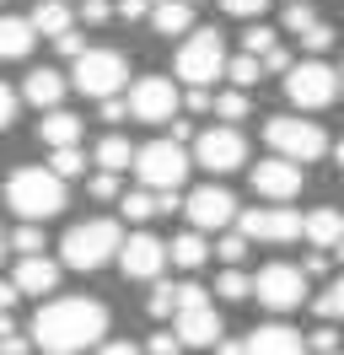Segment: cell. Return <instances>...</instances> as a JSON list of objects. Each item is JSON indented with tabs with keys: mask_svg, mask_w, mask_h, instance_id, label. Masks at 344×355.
<instances>
[{
	"mask_svg": "<svg viewBox=\"0 0 344 355\" xmlns=\"http://www.w3.org/2000/svg\"><path fill=\"white\" fill-rule=\"evenodd\" d=\"M33 345L49 355H81L92 345H108V307L92 296H54L49 307H38L33 318Z\"/></svg>",
	"mask_w": 344,
	"mask_h": 355,
	"instance_id": "obj_1",
	"label": "cell"
},
{
	"mask_svg": "<svg viewBox=\"0 0 344 355\" xmlns=\"http://www.w3.org/2000/svg\"><path fill=\"white\" fill-rule=\"evenodd\" d=\"M64 178L54 167H17V173L6 178V205L17 210L22 221H49V216H60L64 210Z\"/></svg>",
	"mask_w": 344,
	"mask_h": 355,
	"instance_id": "obj_2",
	"label": "cell"
},
{
	"mask_svg": "<svg viewBox=\"0 0 344 355\" xmlns=\"http://www.w3.org/2000/svg\"><path fill=\"white\" fill-rule=\"evenodd\" d=\"M124 253V232H119V221H108V216H97V221H81L64 232L60 243V264L64 269H81V275H92V269L113 264Z\"/></svg>",
	"mask_w": 344,
	"mask_h": 355,
	"instance_id": "obj_3",
	"label": "cell"
},
{
	"mask_svg": "<svg viewBox=\"0 0 344 355\" xmlns=\"http://www.w3.org/2000/svg\"><path fill=\"white\" fill-rule=\"evenodd\" d=\"M178 339L189 345V350H210V345H221V312L210 307V296H205V286L199 280H189V286H178Z\"/></svg>",
	"mask_w": 344,
	"mask_h": 355,
	"instance_id": "obj_4",
	"label": "cell"
},
{
	"mask_svg": "<svg viewBox=\"0 0 344 355\" xmlns=\"http://www.w3.org/2000/svg\"><path fill=\"white\" fill-rule=\"evenodd\" d=\"M124 76H129V60L119 54V49H86L81 60H76V70H70L76 92L97 97V103L119 97V92H124Z\"/></svg>",
	"mask_w": 344,
	"mask_h": 355,
	"instance_id": "obj_5",
	"label": "cell"
},
{
	"mask_svg": "<svg viewBox=\"0 0 344 355\" xmlns=\"http://www.w3.org/2000/svg\"><path fill=\"white\" fill-rule=\"evenodd\" d=\"M264 140H269L275 156H285V162H318V156L328 151L322 124H318V119H296V113L269 119V124H264Z\"/></svg>",
	"mask_w": 344,
	"mask_h": 355,
	"instance_id": "obj_6",
	"label": "cell"
},
{
	"mask_svg": "<svg viewBox=\"0 0 344 355\" xmlns=\"http://www.w3.org/2000/svg\"><path fill=\"white\" fill-rule=\"evenodd\" d=\"M226 44H221V33L215 27H199V33H189L183 38V49H178V76L189 81V87H210L215 76H226Z\"/></svg>",
	"mask_w": 344,
	"mask_h": 355,
	"instance_id": "obj_7",
	"label": "cell"
},
{
	"mask_svg": "<svg viewBox=\"0 0 344 355\" xmlns=\"http://www.w3.org/2000/svg\"><path fill=\"white\" fill-rule=\"evenodd\" d=\"M135 173H140L146 189L172 194V189H183V178H189V151H183L178 140H150V146H140V156H135Z\"/></svg>",
	"mask_w": 344,
	"mask_h": 355,
	"instance_id": "obj_8",
	"label": "cell"
},
{
	"mask_svg": "<svg viewBox=\"0 0 344 355\" xmlns=\"http://www.w3.org/2000/svg\"><path fill=\"white\" fill-rule=\"evenodd\" d=\"M339 70H328L322 60H301L291 76H285V103H296V108H328L334 97H339Z\"/></svg>",
	"mask_w": 344,
	"mask_h": 355,
	"instance_id": "obj_9",
	"label": "cell"
},
{
	"mask_svg": "<svg viewBox=\"0 0 344 355\" xmlns=\"http://www.w3.org/2000/svg\"><path fill=\"white\" fill-rule=\"evenodd\" d=\"M237 232H242L248 243H296V237H307V216H296L291 205L242 210V216H237Z\"/></svg>",
	"mask_w": 344,
	"mask_h": 355,
	"instance_id": "obj_10",
	"label": "cell"
},
{
	"mask_svg": "<svg viewBox=\"0 0 344 355\" xmlns=\"http://www.w3.org/2000/svg\"><path fill=\"white\" fill-rule=\"evenodd\" d=\"M258 302L269 312H296L307 302V269L301 264H264L258 269Z\"/></svg>",
	"mask_w": 344,
	"mask_h": 355,
	"instance_id": "obj_11",
	"label": "cell"
},
{
	"mask_svg": "<svg viewBox=\"0 0 344 355\" xmlns=\"http://www.w3.org/2000/svg\"><path fill=\"white\" fill-rule=\"evenodd\" d=\"M183 216H189L194 232H226V226H237V194L232 189H215V183H205V189H194L189 200H183Z\"/></svg>",
	"mask_w": 344,
	"mask_h": 355,
	"instance_id": "obj_12",
	"label": "cell"
},
{
	"mask_svg": "<svg viewBox=\"0 0 344 355\" xmlns=\"http://www.w3.org/2000/svg\"><path fill=\"white\" fill-rule=\"evenodd\" d=\"M178 108H183V97H178V87H172L167 76H140L129 87V113L146 119V124H172Z\"/></svg>",
	"mask_w": 344,
	"mask_h": 355,
	"instance_id": "obj_13",
	"label": "cell"
},
{
	"mask_svg": "<svg viewBox=\"0 0 344 355\" xmlns=\"http://www.w3.org/2000/svg\"><path fill=\"white\" fill-rule=\"evenodd\" d=\"M194 156H199V167H210V173H237L242 162H248V140L237 135V124H215L194 140Z\"/></svg>",
	"mask_w": 344,
	"mask_h": 355,
	"instance_id": "obj_14",
	"label": "cell"
},
{
	"mask_svg": "<svg viewBox=\"0 0 344 355\" xmlns=\"http://www.w3.org/2000/svg\"><path fill=\"white\" fill-rule=\"evenodd\" d=\"M253 189L275 205H291L301 194V162H285V156H269L253 167Z\"/></svg>",
	"mask_w": 344,
	"mask_h": 355,
	"instance_id": "obj_15",
	"label": "cell"
},
{
	"mask_svg": "<svg viewBox=\"0 0 344 355\" xmlns=\"http://www.w3.org/2000/svg\"><path fill=\"white\" fill-rule=\"evenodd\" d=\"M162 264H167V248L156 243L150 232H135V237H124L119 269H124L129 280H156V275H162Z\"/></svg>",
	"mask_w": 344,
	"mask_h": 355,
	"instance_id": "obj_16",
	"label": "cell"
},
{
	"mask_svg": "<svg viewBox=\"0 0 344 355\" xmlns=\"http://www.w3.org/2000/svg\"><path fill=\"white\" fill-rule=\"evenodd\" d=\"M307 350L312 345L296 329H285V323H264V329L248 334V355H307Z\"/></svg>",
	"mask_w": 344,
	"mask_h": 355,
	"instance_id": "obj_17",
	"label": "cell"
},
{
	"mask_svg": "<svg viewBox=\"0 0 344 355\" xmlns=\"http://www.w3.org/2000/svg\"><path fill=\"white\" fill-rule=\"evenodd\" d=\"M11 280H17L22 296H54V286H60V264L54 259H22L17 269H11Z\"/></svg>",
	"mask_w": 344,
	"mask_h": 355,
	"instance_id": "obj_18",
	"label": "cell"
},
{
	"mask_svg": "<svg viewBox=\"0 0 344 355\" xmlns=\"http://www.w3.org/2000/svg\"><path fill=\"white\" fill-rule=\"evenodd\" d=\"M38 44L33 17H0V60H27Z\"/></svg>",
	"mask_w": 344,
	"mask_h": 355,
	"instance_id": "obj_19",
	"label": "cell"
},
{
	"mask_svg": "<svg viewBox=\"0 0 344 355\" xmlns=\"http://www.w3.org/2000/svg\"><path fill=\"white\" fill-rule=\"evenodd\" d=\"M22 97H27L33 108L54 113V108H60V97H64V76H60V70H49V65H38L27 81H22Z\"/></svg>",
	"mask_w": 344,
	"mask_h": 355,
	"instance_id": "obj_20",
	"label": "cell"
},
{
	"mask_svg": "<svg viewBox=\"0 0 344 355\" xmlns=\"http://www.w3.org/2000/svg\"><path fill=\"white\" fill-rule=\"evenodd\" d=\"M38 140L49 146V151H64V146H81V119H76V113H64V108L43 113V124H38Z\"/></svg>",
	"mask_w": 344,
	"mask_h": 355,
	"instance_id": "obj_21",
	"label": "cell"
},
{
	"mask_svg": "<svg viewBox=\"0 0 344 355\" xmlns=\"http://www.w3.org/2000/svg\"><path fill=\"white\" fill-rule=\"evenodd\" d=\"M307 243L322 248V253L344 243V216L334 210V205H322V210H312V216H307Z\"/></svg>",
	"mask_w": 344,
	"mask_h": 355,
	"instance_id": "obj_22",
	"label": "cell"
},
{
	"mask_svg": "<svg viewBox=\"0 0 344 355\" xmlns=\"http://www.w3.org/2000/svg\"><path fill=\"white\" fill-rule=\"evenodd\" d=\"M150 22H156V33L178 38V33H194V11H189V0H162L150 11Z\"/></svg>",
	"mask_w": 344,
	"mask_h": 355,
	"instance_id": "obj_23",
	"label": "cell"
},
{
	"mask_svg": "<svg viewBox=\"0 0 344 355\" xmlns=\"http://www.w3.org/2000/svg\"><path fill=\"white\" fill-rule=\"evenodd\" d=\"M33 27H38L43 38H64L70 33V6L64 0H38L33 6Z\"/></svg>",
	"mask_w": 344,
	"mask_h": 355,
	"instance_id": "obj_24",
	"label": "cell"
},
{
	"mask_svg": "<svg viewBox=\"0 0 344 355\" xmlns=\"http://www.w3.org/2000/svg\"><path fill=\"white\" fill-rule=\"evenodd\" d=\"M135 146H129L124 135H103V146H97V167L103 173H124V167H135Z\"/></svg>",
	"mask_w": 344,
	"mask_h": 355,
	"instance_id": "obj_25",
	"label": "cell"
},
{
	"mask_svg": "<svg viewBox=\"0 0 344 355\" xmlns=\"http://www.w3.org/2000/svg\"><path fill=\"white\" fill-rule=\"evenodd\" d=\"M119 210H124V221H150L156 210H162V194L156 189H124V200H119Z\"/></svg>",
	"mask_w": 344,
	"mask_h": 355,
	"instance_id": "obj_26",
	"label": "cell"
},
{
	"mask_svg": "<svg viewBox=\"0 0 344 355\" xmlns=\"http://www.w3.org/2000/svg\"><path fill=\"white\" fill-rule=\"evenodd\" d=\"M210 259V243H205V232H183L178 243H172V264L178 269H199Z\"/></svg>",
	"mask_w": 344,
	"mask_h": 355,
	"instance_id": "obj_27",
	"label": "cell"
},
{
	"mask_svg": "<svg viewBox=\"0 0 344 355\" xmlns=\"http://www.w3.org/2000/svg\"><path fill=\"white\" fill-rule=\"evenodd\" d=\"M215 291H221L226 302H242V296L258 291V275H248V269H221V275H215Z\"/></svg>",
	"mask_w": 344,
	"mask_h": 355,
	"instance_id": "obj_28",
	"label": "cell"
},
{
	"mask_svg": "<svg viewBox=\"0 0 344 355\" xmlns=\"http://www.w3.org/2000/svg\"><path fill=\"white\" fill-rule=\"evenodd\" d=\"M312 312H318L322 323H344V275H334V286L312 302Z\"/></svg>",
	"mask_w": 344,
	"mask_h": 355,
	"instance_id": "obj_29",
	"label": "cell"
},
{
	"mask_svg": "<svg viewBox=\"0 0 344 355\" xmlns=\"http://www.w3.org/2000/svg\"><path fill=\"white\" fill-rule=\"evenodd\" d=\"M226 76L237 81V92H248V87H258V76H264V60H258V54H237L232 65H226Z\"/></svg>",
	"mask_w": 344,
	"mask_h": 355,
	"instance_id": "obj_30",
	"label": "cell"
},
{
	"mask_svg": "<svg viewBox=\"0 0 344 355\" xmlns=\"http://www.w3.org/2000/svg\"><path fill=\"white\" fill-rule=\"evenodd\" d=\"M280 49V38H275V27H248V33H242V54H258V60H269V54H275Z\"/></svg>",
	"mask_w": 344,
	"mask_h": 355,
	"instance_id": "obj_31",
	"label": "cell"
},
{
	"mask_svg": "<svg viewBox=\"0 0 344 355\" xmlns=\"http://www.w3.org/2000/svg\"><path fill=\"white\" fill-rule=\"evenodd\" d=\"M242 253H248V237H242V232H226V237L215 243V259L226 269H242Z\"/></svg>",
	"mask_w": 344,
	"mask_h": 355,
	"instance_id": "obj_32",
	"label": "cell"
},
{
	"mask_svg": "<svg viewBox=\"0 0 344 355\" xmlns=\"http://www.w3.org/2000/svg\"><path fill=\"white\" fill-rule=\"evenodd\" d=\"M11 248H17L22 259H38V253H43V232L33 221H22L17 232H11Z\"/></svg>",
	"mask_w": 344,
	"mask_h": 355,
	"instance_id": "obj_33",
	"label": "cell"
},
{
	"mask_svg": "<svg viewBox=\"0 0 344 355\" xmlns=\"http://www.w3.org/2000/svg\"><path fill=\"white\" fill-rule=\"evenodd\" d=\"M312 27H318V11H312L307 0H301V6H285V33H296V38H307Z\"/></svg>",
	"mask_w": 344,
	"mask_h": 355,
	"instance_id": "obj_34",
	"label": "cell"
},
{
	"mask_svg": "<svg viewBox=\"0 0 344 355\" xmlns=\"http://www.w3.org/2000/svg\"><path fill=\"white\" fill-rule=\"evenodd\" d=\"M248 108H253V103H248V92H221V97H215V113H221L226 124L248 119Z\"/></svg>",
	"mask_w": 344,
	"mask_h": 355,
	"instance_id": "obj_35",
	"label": "cell"
},
{
	"mask_svg": "<svg viewBox=\"0 0 344 355\" xmlns=\"http://www.w3.org/2000/svg\"><path fill=\"white\" fill-rule=\"evenodd\" d=\"M60 178H81V167H86V156H81V146H64V151H54V162H49Z\"/></svg>",
	"mask_w": 344,
	"mask_h": 355,
	"instance_id": "obj_36",
	"label": "cell"
},
{
	"mask_svg": "<svg viewBox=\"0 0 344 355\" xmlns=\"http://www.w3.org/2000/svg\"><path fill=\"white\" fill-rule=\"evenodd\" d=\"M146 312H150V318H167V312H178V286H167V280H162V286L150 291Z\"/></svg>",
	"mask_w": 344,
	"mask_h": 355,
	"instance_id": "obj_37",
	"label": "cell"
},
{
	"mask_svg": "<svg viewBox=\"0 0 344 355\" xmlns=\"http://www.w3.org/2000/svg\"><path fill=\"white\" fill-rule=\"evenodd\" d=\"M86 194H92V200H124V189H119V173H97L92 183H86Z\"/></svg>",
	"mask_w": 344,
	"mask_h": 355,
	"instance_id": "obj_38",
	"label": "cell"
},
{
	"mask_svg": "<svg viewBox=\"0 0 344 355\" xmlns=\"http://www.w3.org/2000/svg\"><path fill=\"white\" fill-rule=\"evenodd\" d=\"M307 345H312V350H318V355H339V329H334V323H322V329L312 334Z\"/></svg>",
	"mask_w": 344,
	"mask_h": 355,
	"instance_id": "obj_39",
	"label": "cell"
},
{
	"mask_svg": "<svg viewBox=\"0 0 344 355\" xmlns=\"http://www.w3.org/2000/svg\"><path fill=\"white\" fill-rule=\"evenodd\" d=\"M108 17H113V0H81V22H92V27H103Z\"/></svg>",
	"mask_w": 344,
	"mask_h": 355,
	"instance_id": "obj_40",
	"label": "cell"
},
{
	"mask_svg": "<svg viewBox=\"0 0 344 355\" xmlns=\"http://www.w3.org/2000/svg\"><path fill=\"white\" fill-rule=\"evenodd\" d=\"M301 44H307V54H322V49H334V27L318 22L312 33H307V38H301Z\"/></svg>",
	"mask_w": 344,
	"mask_h": 355,
	"instance_id": "obj_41",
	"label": "cell"
},
{
	"mask_svg": "<svg viewBox=\"0 0 344 355\" xmlns=\"http://www.w3.org/2000/svg\"><path fill=\"white\" fill-rule=\"evenodd\" d=\"M54 49H60L64 60H81V54H86V38H81V33H76V27H70L64 38H54Z\"/></svg>",
	"mask_w": 344,
	"mask_h": 355,
	"instance_id": "obj_42",
	"label": "cell"
},
{
	"mask_svg": "<svg viewBox=\"0 0 344 355\" xmlns=\"http://www.w3.org/2000/svg\"><path fill=\"white\" fill-rule=\"evenodd\" d=\"M183 108H189V113H210V108H215V97H210V87H194L189 97H183Z\"/></svg>",
	"mask_w": 344,
	"mask_h": 355,
	"instance_id": "obj_43",
	"label": "cell"
},
{
	"mask_svg": "<svg viewBox=\"0 0 344 355\" xmlns=\"http://www.w3.org/2000/svg\"><path fill=\"white\" fill-rule=\"evenodd\" d=\"M11 119H17V92L0 81V130H11Z\"/></svg>",
	"mask_w": 344,
	"mask_h": 355,
	"instance_id": "obj_44",
	"label": "cell"
},
{
	"mask_svg": "<svg viewBox=\"0 0 344 355\" xmlns=\"http://www.w3.org/2000/svg\"><path fill=\"white\" fill-rule=\"evenodd\" d=\"M221 6H226L232 17H264V6H269V0H221Z\"/></svg>",
	"mask_w": 344,
	"mask_h": 355,
	"instance_id": "obj_45",
	"label": "cell"
},
{
	"mask_svg": "<svg viewBox=\"0 0 344 355\" xmlns=\"http://www.w3.org/2000/svg\"><path fill=\"white\" fill-rule=\"evenodd\" d=\"M97 355H146V350L129 345V339H108V345H97Z\"/></svg>",
	"mask_w": 344,
	"mask_h": 355,
	"instance_id": "obj_46",
	"label": "cell"
},
{
	"mask_svg": "<svg viewBox=\"0 0 344 355\" xmlns=\"http://www.w3.org/2000/svg\"><path fill=\"white\" fill-rule=\"evenodd\" d=\"M22 302V291H17V280H0V312H11Z\"/></svg>",
	"mask_w": 344,
	"mask_h": 355,
	"instance_id": "obj_47",
	"label": "cell"
},
{
	"mask_svg": "<svg viewBox=\"0 0 344 355\" xmlns=\"http://www.w3.org/2000/svg\"><path fill=\"white\" fill-rule=\"evenodd\" d=\"M307 275H328V253H322V248H312V253H307Z\"/></svg>",
	"mask_w": 344,
	"mask_h": 355,
	"instance_id": "obj_48",
	"label": "cell"
},
{
	"mask_svg": "<svg viewBox=\"0 0 344 355\" xmlns=\"http://www.w3.org/2000/svg\"><path fill=\"white\" fill-rule=\"evenodd\" d=\"M124 113H129V103H119V97H108V103H103V119H108V124H119Z\"/></svg>",
	"mask_w": 344,
	"mask_h": 355,
	"instance_id": "obj_49",
	"label": "cell"
},
{
	"mask_svg": "<svg viewBox=\"0 0 344 355\" xmlns=\"http://www.w3.org/2000/svg\"><path fill=\"white\" fill-rule=\"evenodd\" d=\"M167 140H178V146L194 140V124H189V119H172V135H167Z\"/></svg>",
	"mask_w": 344,
	"mask_h": 355,
	"instance_id": "obj_50",
	"label": "cell"
},
{
	"mask_svg": "<svg viewBox=\"0 0 344 355\" xmlns=\"http://www.w3.org/2000/svg\"><path fill=\"white\" fill-rule=\"evenodd\" d=\"M215 355H248V339H221V345H215Z\"/></svg>",
	"mask_w": 344,
	"mask_h": 355,
	"instance_id": "obj_51",
	"label": "cell"
},
{
	"mask_svg": "<svg viewBox=\"0 0 344 355\" xmlns=\"http://www.w3.org/2000/svg\"><path fill=\"white\" fill-rule=\"evenodd\" d=\"M6 339H17V318H11V312H0V345H6Z\"/></svg>",
	"mask_w": 344,
	"mask_h": 355,
	"instance_id": "obj_52",
	"label": "cell"
},
{
	"mask_svg": "<svg viewBox=\"0 0 344 355\" xmlns=\"http://www.w3.org/2000/svg\"><path fill=\"white\" fill-rule=\"evenodd\" d=\"M334 162H339V167H344V140H339V146H334Z\"/></svg>",
	"mask_w": 344,
	"mask_h": 355,
	"instance_id": "obj_53",
	"label": "cell"
},
{
	"mask_svg": "<svg viewBox=\"0 0 344 355\" xmlns=\"http://www.w3.org/2000/svg\"><path fill=\"white\" fill-rule=\"evenodd\" d=\"M334 253H339V264H344V243H339V248H334Z\"/></svg>",
	"mask_w": 344,
	"mask_h": 355,
	"instance_id": "obj_54",
	"label": "cell"
},
{
	"mask_svg": "<svg viewBox=\"0 0 344 355\" xmlns=\"http://www.w3.org/2000/svg\"><path fill=\"white\" fill-rule=\"evenodd\" d=\"M0 259H6V237H0Z\"/></svg>",
	"mask_w": 344,
	"mask_h": 355,
	"instance_id": "obj_55",
	"label": "cell"
},
{
	"mask_svg": "<svg viewBox=\"0 0 344 355\" xmlns=\"http://www.w3.org/2000/svg\"><path fill=\"white\" fill-rule=\"evenodd\" d=\"M291 6H301V0H291Z\"/></svg>",
	"mask_w": 344,
	"mask_h": 355,
	"instance_id": "obj_56",
	"label": "cell"
},
{
	"mask_svg": "<svg viewBox=\"0 0 344 355\" xmlns=\"http://www.w3.org/2000/svg\"><path fill=\"white\" fill-rule=\"evenodd\" d=\"M0 355H6V350H0Z\"/></svg>",
	"mask_w": 344,
	"mask_h": 355,
	"instance_id": "obj_57",
	"label": "cell"
},
{
	"mask_svg": "<svg viewBox=\"0 0 344 355\" xmlns=\"http://www.w3.org/2000/svg\"><path fill=\"white\" fill-rule=\"evenodd\" d=\"M339 76H344V70H339Z\"/></svg>",
	"mask_w": 344,
	"mask_h": 355,
	"instance_id": "obj_58",
	"label": "cell"
},
{
	"mask_svg": "<svg viewBox=\"0 0 344 355\" xmlns=\"http://www.w3.org/2000/svg\"><path fill=\"white\" fill-rule=\"evenodd\" d=\"M339 355H344V350H339Z\"/></svg>",
	"mask_w": 344,
	"mask_h": 355,
	"instance_id": "obj_59",
	"label": "cell"
}]
</instances>
